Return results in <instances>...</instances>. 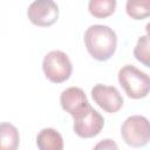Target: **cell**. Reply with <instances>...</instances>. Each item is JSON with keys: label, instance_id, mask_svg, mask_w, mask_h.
<instances>
[{"label": "cell", "instance_id": "11", "mask_svg": "<svg viewBox=\"0 0 150 150\" xmlns=\"http://www.w3.org/2000/svg\"><path fill=\"white\" fill-rule=\"evenodd\" d=\"M125 9L132 19L142 20L150 16V0H128Z\"/></svg>", "mask_w": 150, "mask_h": 150}, {"label": "cell", "instance_id": "9", "mask_svg": "<svg viewBox=\"0 0 150 150\" xmlns=\"http://www.w3.org/2000/svg\"><path fill=\"white\" fill-rule=\"evenodd\" d=\"M36 144L39 150H63L61 134L52 128H45L38 134Z\"/></svg>", "mask_w": 150, "mask_h": 150}, {"label": "cell", "instance_id": "3", "mask_svg": "<svg viewBox=\"0 0 150 150\" xmlns=\"http://www.w3.org/2000/svg\"><path fill=\"white\" fill-rule=\"evenodd\" d=\"M124 142L134 148L144 146L150 141V122L141 115L128 117L121 128Z\"/></svg>", "mask_w": 150, "mask_h": 150}, {"label": "cell", "instance_id": "10", "mask_svg": "<svg viewBox=\"0 0 150 150\" xmlns=\"http://www.w3.org/2000/svg\"><path fill=\"white\" fill-rule=\"evenodd\" d=\"M0 150H16L19 146V131L11 123L0 125Z\"/></svg>", "mask_w": 150, "mask_h": 150}, {"label": "cell", "instance_id": "7", "mask_svg": "<svg viewBox=\"0 0 150 150\" xmlns=\"http://www.w3.org/2000/svg\"><path fill=\"white\" fill-rule=\"evenodd\" d=\"M91 96L95 103L104 111L114 114L117 112L123 105V97L115 87L96 84L91 89Z\"/></svg>", "mask_w": 150, "mask_h": 150}, {"label": "cell", "instance_id": "6", "mask_svg": "<svg viewBox=\"0 0 150 150\" xmlns=\"http://www.w3.org/2000/svg\"><path fill=\"white\" fill-rule=\"evenodd\" d=\"M104 125V118L91 105L77 118L74 120L73 129L75 134L83 138H90L98 135Z\"/></svg>", "mask_w": 150, "mask_h": 150}, {"label": "cell", "instance_id": "13", "mask_svg": "<svg viewBox=\"0 0 150 150\" xmlns=\"http://www.w3.org/2000/svg\"><path fill=\"white\" fill-rule=\"evenodd\" d=\"M134 56L137 61L150 68V38L143 35L138 39L134 49Z\"/></svg>", "mask_w": 150, "mask_h": 150}, {"label": "cell", "instance_id": "4", "mask_svg": "<svg viewBox=\"0 0 150 150\" xmlns=\"http://www.w3.org/2000/svg\"><path fill=\"white\" fill-rule=\"evenodd\" d=\"M42 69L50 82L61 83L69 79L73 66L66 53L61 50H52L45 56Z\"/></svg>", "mask_w": 150, "mask_h": 150}, {"label": "cell", "instance_id": "1", "mask_svg": "<svg viewBox=\"0 0 150 150\" xmlns=\"http://www.w3.org/2000/svg\"><path fill=\"white\" fill-rule=\"evenodd\" d=\"M84 43L87 50L94 59L98 61H107L115 53L117 36L108 26L93 25L84 33Z\"/></svg>", "mask_w": 150, "mask_h": 150}, {"label": "cell", "instance_id": "15", "mask_svg": "<svg viewBox=\"0 0 150 150\" xmlns=\"http://www.w3.org/2000/svg\"><path fill=\"white\" fill-rule=\"evenodd\" d=\"M145 30H146L148 36L150 38V22H149V23H146V26H145Z\"/></svg>", "mask_w": 150, "mask_h": 150}, {"label": "cell", "instance_id": "12", "mask_svg": "<svg viewBox=\"0 0 150 150\" xmlns=\"http://www.w3.org/2000/svg\"><path fill=\"white\" fill-rule=\"evenodd\" d=\"M89 12L95 18H107L111 15L116 7L115 0H91L89 1Z\"/></svg>", "mask_w": 150, "mask_h": 150}, {"label": "cell", "instance_id": "2", "mask_svg": "<svg viewBox=\"0 0 150 150\" xmlns=\"http://www.w3.org/2000/svg\"><path fill=\"white\" fill-rule=\"evenodd\" d=\"M118 82L131 98L145 97L150 91V76L132 64H125L118 71Z\"/></svg>", "mask_w": 150, "mask_h": 150}, {"label": "cell", "instance_id": "8", "mask_svg": "<svg viewBox=\"0 0 150 150\" xmlns=\"http://www.w3.org/2000/svg\"><path fill=\"white\" fill-rule=\"evenodd\" d=\"M60 103L62 109L69 112L74 120L90 107L84 91L79 87H70L63 90L60 96Z\"/></svg>", "mask_w": 150, "mask_h": 150}, {"label": "cell", "instance_id": "5", "mask_svg": "<svg viewBox=\"0 0 150 150\" xmlns=\"http://www.w3.org/2000/svg\"><path fill=\"white\" fill-rule=\"evenodd\" d=\"M27 15L32 23L40 27H48L56 22L59 7L52 0H36L28 7Z\"/></svg>", "mask_w": 150, "mask_h": 150}, {"label": "cell", "instance_id": "14", "mask_svg": "<svg viewBox=\"0 0 150 150\" xmlns=\"http://www.w3.org/2000/svg\"><path fill=\"white\" fill-rule=\"evenodd\" d=\"M93 150H118V146L115 143V141H112L110 138H105V139L100 141L94 146Z\"/></svg>", "mask_w": 150, "mask_h": 150}]
</instances>
